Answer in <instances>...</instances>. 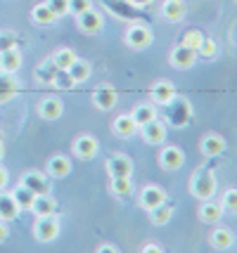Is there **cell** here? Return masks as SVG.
Masks as SVG:
<instances>
[{
	"label": "cell",
	"mask_w": 237,
	"mask_h": 253,
	"mask_svg": "<svg viewBox=\"0 0 237 253\" xmlns=\"http://www.w3.org/2000/svg\"><path fill=\"white\" fill-rule=\"evenodd\" d=\"M64 111V104L59 97H46L38 102V116L46 119V121H57Z\"/></svg>",
	"instance_id": "17"
},
{
	"label": "cell",
	"mask_w": 237,
	"mask_h": 253,
	"mask_svg": "<svg viewBox=\"0 0 237 253\" xmlns=\"http://www.w3.org/2000/svg\"><path fill=\"white\" fill-rule=\"evenodd\" d=\"M169 62H171V66H176V69H181V71H188V69H192L194 62H197V52H194L192 47L181 43L171 50Z\"/></svg>",
	"instance_id": "9"
},
{
	"label": "cell",
	"mask_w": 237,
	"mask_h": 253,
	"mask_svg": "<svg viewBox=\"0 0 237 253\" xmlns=\"http://www.w3.org/2000/svg\"><path fill=\"white\" fill-rule=\"evenodd\" d=\"M17 92H19V81L14 78V74L0 71V104L2 102H10Z\"/></svg>",
	"instance_id": "25"
},
{
	"label": "cell",
	"mask_w": 237,
	"mask_h": 253,
	"mask_svg": "<svg viewBox=\"0 0 237 253\" xmlns=\"http://www.w3.org/2000/svg\"><path fill=\"white\" fill-rule=\"evenodd\" d=\"M149 95H152V102L154 104H169L171 99L176 97V88H173V83L171 81H157L152 88H149Z\"/></svg>",
	"instance_id": "18"
},
{
	"label": "cell",
	"mask_w": 237,
	"mask_h": 253,
	"mask_svg": "<svg viewBox=\"0 0 237 253\" xmlns=\"http://www.w3.org/2000/svg\"><path fill=\"white\" fill-rule=\"evenodd\" d=\"M166 201V189L159 187V185H147V187L140 189V197H138V204L145 211H152L154 206L164 204Z\"/></svg>",
	"instance_id": "11"
},
{
	"label": "cell",
	"mask_w": 237,
	"mask_h": 253,
	"mask_svg": "<svg viewBox=\"0 0 237 253\" xmlns=\"http://www.w3.org/2000/svg\"><path fill=\"white\" fill-rule=\"evenodd\" d=\"M218 57V43H216L214 38H209V36H204L202 45L197 47V59H216Z\"/></svg>",
	"instance_id": "33"
},
{
	"label": "cell",
	"mask_w": 237,
	"mask_h": 253,
	"mask_svg": "<svg viewBox=\"0 0 237 253\" xmlns=\"http://www.w3.org/2000/svg\"><path fill=\"white\" fill-rule=\"evenodd\" d=\"M223 218V209H221V204H216L211 199H206L202 201V206H199V220L204 225H218Z\"/></svg>",
	"instance_id": "22"
},
{
	"label": "cell",
	"mask_w": 237,
	"mask_h": 253,
	"mask_svg": "<svg viewBox=\"0 0 237 253\" xmlns=\"http://www.w3.org/2000/svg\"><path fill=\"white\" fill-rule=\"evenodd\" d=\"M171 218H173V209H171L166 201L149 211V220H152V225H157V227H161V225L171 222Z\"/></svg>",
	"instance_id": "28"
},
{
	"label": "cell",
	"mask_w": 237,
	"mask_h": 253,
	"mask_svg": "<svg viewBox=\"0 0 237 253\" xmlns=\"http://www.w3.org/2000/svg\"><path fill=\"white\" fill-rule=\"evenodd\" d=\"M109 192H112L114 197L119 199H126L133 194V182H131V177H112V182H109Z\"/></svg>",
	"instance_id": "29"
},
{
	"label": "cell",
	"mask_w": 237,
	"mask_h": 253,
	"mask_svg": "<svg viewBox=\"0 0 237 253\" xmlns=\"http://www.w3.org/2000/svg\"><path fill=\"white\" fill-rule=\"evenodd\" d=\"M112 130L116 137H133L138 132V123L136 119L131 116V114H121V116H116L112 123Z\"/></svg>",
	"instance_id": "20"
},
{
	"label": "cell",
	"mask_w": 237,
	"mask_h": 253,
	"mask_svg": "<svg viewBox=\"0 0 237 253\" xmlns=\"http://www.w3.org/2000/svg\"><path fill=\"white\" fill-rule=\"evenodd\" d=\"M209 244L214 246L216 251H228V249H233V244H235V234L230 227H216L211 232V237H209Z\"/></svg>",
	"instance_id": "19"
},
{
	"label": "cell",
	"mask_w": 237,
	"mask_h": 253,
	"mask_svg": "<svg viewBox=\"0 0 237 253\" xmlns=\"http://www.w3.org/2000/svg\"><path fill=\"white\" fill-rule=\"evenodd\" d=\"M7 182H10V175H7V170L0 166V189H5L7 187Z\"/></svg>",
	"instance_id": "43"
},
{
	"label": "cell",
	"mask_w": 237,
	"mask_h": 253,
	"mask_svg": "<svg viewBox=\"0 0 237 253\" xmlns=\"http://www.w3.org/2000/svg\"><path fill=\"white\" fill-rule=\"evenodd\" d=\"M46 173L50 177H57V180L67 177L69 173H71V159H69V156H64V154H55L52 159H47Z\"/></svg>",
	"instance_id": "16"
},
{
	"label": "cell",
	"mask_w": 237,
	"mask_h": 253,
	"mask_svg": "<svg viewBox=\"0 0 237 253\" xmlns=\"http://www.w3.org/2000/svg\"><path fill=\"white\" fill-rule=\"evenodd\" d=\"M57 71H59V69L55 66V62L47 57V59L41 66H36V74H34V76H36V81H38V83H43V85H52V81H55Z\"/></svg>",
	"instance_id": "26"
},
{
	"label": "cell",
	"mask_w": 237,
	"mask_h": 253,
	"mask_svg": "<svg viewBox=\"0 0 237 253\" xmlns=\"http://www.w3.org/2000/svg\"><path fill=\"white\" fill-rule=\"evenodd\" d=\"M12 197H14V201H17V206H19V209L29 211V209H31V204H34L36 194L31 192V189H26L24 185H17V187H14V192H12Z\"/></svg>",
	"instance_id": "34"
},
{
	"label": "cell",
	"mask_w": 237,
	"mask_h": 253,
	"mask_svg": "<svg viewBox=\"0 0 237 253\" xmlns=\"http://www.w3.org/2000/svg\"><path fill=\"white\" fill-rule=\"evenodd\" d=\"M107 173H109V177H131L133 161L124 154H112L107 159Z\"/></svg>",
	"instance_id": "12"
},
{
	"label": "cell",
	"mask_w": 237,
	"mask_h": 253,
	"mask_svg": "<svg viewBox=\"0 0 237 253\" xmlns=\"http://www.w3.org/2000/svg\"><path fill=\"white\" fill-rule=\"evenodd\" d=\"M88 7H93V0H69V14H74V17H79Z\"/></svg>",
	"instance_id": "40"
},
{
	"label": "cell",
	"mask_w": 237,
	"mask_h": 253,
	"mask_svg": "<svg viewBox=\"0 0 237 253\" xmlns=\"http://www.w3.org/2000/svg\"><path fill=\"white\" fill-rule=\"evenodd\" d=\"M46 5L50 7V12L55 14L57 19L69 14V0H46Z\"/></svg>",
	"instance_id": "37"
},
{
	"label": "cell",
	"mask_w": 237,
	"mask_h": 253,
	"mask_svg": "<svg viewBox=\"0 0 237 253\" xmlns=\"http://www.w3.org/2000/svg\"><path fill=\"white\" fill-rule=\"evenodd\" d=\"M34 237L41 244H50L59 237V218L55 213L52 215H41L34 222Z\"/></svg>",
	"instance_id": "3"
},
{
	"label": "cell",
	"mask_w": 237,
	"mask_h": 253,
	"mask_svg": "<svg viewBox=\"0 0 237 253\" xmlns=\"http://www.w3.org/2000/svg\"><path fill=\"white\" fill-rule=\"evenodd\" d=\"M50 59L55 62V66L59 71H67L69 66L74 64V59H76V52L71 50V47H57L55 52L50 55Z\"/></svg>",
	"instance_id": "27"
},
{
	"label": "cell",
	"mask_w": 237,
	"mask_h": 253,
	"mask_svg": "<svg viewBox=\"0 0 237 253\" xmlns=\"http://www.w3.org/2000/svg\"><path fill=\"white\" fill-rule=\"evenodd\" d=\"M52 85H55V88H59V90H69V88H74L76 83H74V78L69 76V71H57Z\"/></svg>",
	"instance_id": "38"
},
{
	"label": "cell",
	"mask_w": 237,
	"mask_h": 253,
	"mask_svg": "<svg viewBox=\"0 0 237 253\" xmlns=\"http://www.w3.org/2000/svg\"><path fill=\"white\" fill-rule=\"evenodd\" d=\"M202 41H204V33L199 31V29H188V31L183 33V38H181V43L188 45V47H192L194 52H197V47L202 45Z\"/></svg>",
	"instance_id": "35"
},
{
	"label": "cell",
	"mask_w": 237,
	"mask_h": 253,
	"mask_svg": "<svg viewBox=\"0 0 237 253\" xmlns=\"http://www.w3.org/2000/svg\"><path fill=\"white\" fill-rule=\"evenodd\" d=\"M29 211L34 213L36 218H41V215H52V213L57 211V204L50 194H36L34 204H31V209Z\"/></svg>",
	"instance_id": "24"
},
{
	"label": "cell",
	"mask_w": 237,
	"mask_h": 253,
	"mask_svg": "<svg viewBox=\"0 0 237 253\" xmlns=\"http://www.w3.org/2000/svg\"><path fill=\"white\" fill-rule=\"evenodd\" d=\"M131 116L136 119L138 126H142V123H149L152 119H157V109H154L152 104H147V102H142V104H138L136 109L131 111Z\"/></svg>",
	"instance_id": "32"
},
{
	"label": "cell",
	"mask_w": 237,
	"mask_h": 253,
	"mask_svg": "<svg viewBox=\"0 0 237 253\" xmlns=\"http://www.w3.org/2000/svg\"><path fill=\"white\" fill-rule=\"evenodd\" d=\"M69 76L74 78V83H83V81H88L91 78V64L88 62H83V59H74V64L67 69Z\"/></svg>",
	"instance_id": "31"
},
{
	"label": "cell",
	"mask_w": 237,
	"mask_h": 253,
	"mask_svg": "<svg viewBox=\"0 0 237 253\" xmlns=\"http://www.w3.org/2000/svg\"><path fill=\"white\" fill-rule=\"evenodd\" d=\"M185 164V154H183L181 147L176 144H166L161 152H159V166L164 170H181Z\"/></svg>",
	"instance_id": "8"
},
{
	"label": "cell",
	"mask_w": 237,
	"mask_h": 253,
	"mask_svg": "<svg viewBox=\"0 0 237 253\" xmlns=\"http://www.w3.org/2000/svg\"><path fill=\"white\" fill-rule=\"evenodd\" d=\"M7 234H10V230H7V222L5 220H0V244L7 239Z\"/></svg>",
	"instance_id": "44"
},
{
	"label": "cell",
	"mask_w": 237,
	"mask_h": 253,
	"mask_svg": "<svg viewBox=\"0 0 237 253\" xmlns=\"http://www.w3.org/2000/svg\"><path fill=\"white\" fill-rule=\"evenodd\" d=\"M140 251H142V253H161L164 249H161L159 244H145V246H142Z\"/></svg>",
	"instance_id": "41"
},
{
	"label": "cell",
	"mask_w": 237,
	"mask_h": 253,
	"mask_svg": "<svg viewBox=\"0 0 237 253\" xmlns=\"http://www.w3.org/2000/svg\"><path fill=\"white\" fill-rule=\"evenodd\" d=\"M76 24H79V29L83 33H88V36H95V33H100L104 29V17H102L100 10H95V7H88L86 12H81L79 17H76Z\"/></svg>",
	"instance_id": "6"
},
{
	"label": "cell",
	"mask_w": 237,
	"mask_h": 253,
	"mask_svg": "<svg viewBox=\"0 0 237 253\" xmlns=\"http://www.w3.org/2000/svg\"><path fill=\"white\" fill-rule=\"evenodd\" d=\"M19 213H22V209L17 206V201H14V197H12V192H2V189H0V220L12 222Z\"/></svg>",
	"instance_id": "21"
},
{
	"label": "cell",
	"mask_w": 237,
	"mask_h": 253,
	"mask_svg": "<svg viewBox=\"0 0 237 253\" xmlns=\"http://www.w3.org/2000/svg\"><path fill=\"white\" fill-rule=\"evenodd\" d=\"M226 137L218 135V132H206L202 140H199V152H202L206 159H214V156H221L226 152Z\"/></svg>",
	"instance_id": "10"
},
{
	"label": "cell",
	"mask_w": 237,
	"mask_h": 253,
	"mask_svg": "<svg viewBox=\"0 0 237 253\" xmlns=\"http://www.w3.org/2000/svg\"><path fill=\"white\" fill-rule=\"evenodd\" d=\"M128 5H133V7H145L149 2H154V0H126Z\"/></svg>",
	"instance_id": "45"
},
{
	"label": "cell",
	"mask_w": 237,
	"mask_h": 253,
	"mask_svg": "<svg viewBox=\"0 0 237 253\" xmlns=\"http://www.w3.org/2000/svg\"><path fill=\"white\" fill-rule=\"evenodd\" d=\"M22 69V52L17 47H10L5 52H0V71L5 74H17Z\"/></svg>",
	"instance_id": "23"
},
{
	"label": "cell",
	"mask_w": 237,
	"mask_h": 253,
	"mask_svg": "<svg viewBox=\"0 0 237 253\" xmlns=\"http://www.w3.org/2000/svg\"><path fill=\"white\" fill-rule=\"evenodd\" d=\"M26 189H31L34 194H47L50 192V182H47L46 173H38V170H26L22 175V182Z\"/></svg>",
	"instance_id": "14"
},
{
	"label": "cell",
	"mask_w": 237,
	"mask_h": 253,
	"mask_svg": "<svg viewBox=\"0 0 237 253\" xmlns=\"http://www.w3.org/2000/svg\"><path fill=\"white\" fill-rule=\"evenodd\" d=\"M152 41H154L152 31L147 26H142V24H131L126 29V45L133 47V50H145V47L152 45Z\"/></svg>",
	"instance_id": "4"
},
{
	"label": "cell",
	"mask_w": 237,
	"mask_h": 253,
	"mask_svg": "<svg viewBox=\"0 0 237 253\" xmlns=\"http://www.w3.org/2000/svg\"><path fill=\"white\" fill-rule=\"evenodd\" d=\"M31 19H34V24H41V26H50V24L57 22V17L50 12V7H47L46 2H38L34 10H31Z\"/></svg>",
	"instance_id": "30"
},
{
	"label": "cell",
	"mask_w": 237,
	"mask_h": 253,
	"mask_svg": "<svg viewBox=\"0 0 237 253\" xmlns=\"http://www.w3.org/2000/svg\"><path fill=\"white\" fill-rule=\"evenodd\" d=\"M166 107H169V116H166V121H169L173 128H185V126L190 123L192 104L185 97H178V95H176Z\"/></svg>",
	"instance_id": "2"
},
{
	"label": "cell",
	"mask_w": 237,
	"mask_h": 253,
	"mask_svg": "<svg viewBox=\"0 0 237 253\" xmlns=\"http://www.w3.org/2000/svg\"><path fill=\"white\" fill-rule=\"evenodd\" d=\"M188 14V2L185 0H164L161 5V17L171 24H178L185 19Z\"/></svg>",
	"instance_id": "15"
},
{
	"label": "cell",
	"mask_w": 237,
	"mask_h": 253,
	"mask_svg": "<svg viewBox=\"0 0 237 253\" xmlns=\"http://www.w3.org/2000/svg\"><path fill=\"white\" fill-rule=\"evenodd\" d=\"M221 209L223 213H237V189H226L221 197Z\"/></svg>",
	"instance_id": "36"
},
{
	"label": "cell",
	"mask_w": 237,
	"mask_h": 253,
	"mask_svg": "<svg viewBox=\"0 0 237 253\" xmlns=\"http://www.w3.org/2000/svg\"><path fill=\"white\" fill-rule=\"evenodd\" d=\"M116 102H119V95H116V90L112 85H100V88L93 90V104L102 111H109L116 107Z\"/></svg>",
	"instance_id": "13"
},
{
	"label": "cell",
	"mask_w": 237,
	"mask_h": 253,
	"mask_svg": "<svg viewBox=\"0 0 237 253\" xmlns=\"http://www.w3.org/2000/svg\"><path fill=\"white\" fill-rule=\"evenodd\" d=\"M17 47V33L14 31H0V52Z\"/></svg>",
	"instance_id": "39"
},
{
	"label": "cell",
	"mask_w": 237,
	"mask_h": 253,
	"mask_svg": "<svg viewBox=\"0 0 237 253\" xmlns=\"http://www.w3.org/2000/svg\"><path fill=\"white\" fill-rule=\"evenodd\" d=\"M138 132H140V137H142L147 144H152V147L166 142V123H161L159 119H152L149 123L138 126Z\"/></svg>",
	"instance_id": "5"
},
{
	"label": "cell",
	"mask_w": 237,
	"mask_h": 253,
	"mask_svg": "<svg viewBox=\"0 0 237 253\" xmlns=\"http://www.w3.org/2000/svg\"><path fill=\"white\" fill-rule=\"evenodd\" d=\"M2 154H5V144H2V140H0V159H2Z\"/></svg>",
	"instance_id": "46"
},
{
	"label": "cell",
	"mask_w": 237,
	"mask_h": 253,
	"mask_svg": "<svg viewBox=\"0 0 237 253\" xmlns=\"http://www.w3.org/2000/svg\"><path fill=\"white\" fill-rule=\"evenodd\" d=\"M95 251H97V253H116L119 249H116L114 244H102V246H97Z\"/></svg>",
	"instance_id": "42"
},
{
	"label": "cell",
	"mask_w": 237,
	"mask_h": 253,
	"mask_svg": "<svg viewBox=\"0 0 237 253\" xmlns=\"http://www.w3.org/2000/svg\"><path fill=\"white\" fill-rule=\"evenodd\" d=\"M97 149H100V142H97V137H93V135H79V137L71 142V152H74L76 159H81V161L95 159Z\"/></svg>",
	"instance_id": "7"
},
{
	"label": "cell",
	"mask_w": 237,
	"mask_h": 253,
	"mask_svg": "<svg viewBox=\"0 0 237 253\" xmlns=\"http://www.w3.org/2000/svg\"><path fill=\"white\" fill-rule=\"evenodd\" d=\"M216 189H218V180H216L214 170L206 168V166H199L190 177L192 197L199 199V201H206V199H211L216 194Z\"/></svg>",
	"instance_id": "1"
}]
</instances>
